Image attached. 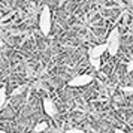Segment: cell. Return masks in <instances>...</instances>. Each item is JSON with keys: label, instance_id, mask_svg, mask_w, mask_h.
I'll use <instances>...</instances> for the list:
<instances>
[{"label": "cell", "instance_id": "11", "mask_svg": "<svg viewBox=\"0 0 133 133\" xmlns=\"http://www.w3.org/2000/svg\"><path fill=\"white\" fill-rule=\"evenodd\" d=\"M133 69V61H130V63H129V66H127V70H129V72H130V70H132Z\"/></svg>", "mask_w": 133, "mask_h": 133}, {"label": "cell", "instance_id": "8", "mask_svg": "<svg viewBox=\"0 0 133 133\" xmlns=\"http://www.w3.org/2000/svg\"><path fill=\"white\" fill-rule=\"evenodd\" d=\"M25 88H27L25 85H19L18 88H15V90L12 91V96H18V94H21V93H24Z\"/></svg>", "mask_w": 133, "mask_h": 133}, {"label": "cell", "instance_id": "13", "mask_svg": "<svg viewBox=\"0 0 133 133\" xmlns=\"http://www.w3.org/2000/svg\"><path fill=\"white\" fill-rule=\"evenodd\" d=\"M130 123H132V127H133V115H132V118H130Z\"/></svg>", "mask_w": 133, "mask_h": 133}, {"label": "cell", "instance_id": "1", "mask_svg": "<svg viewBox=\"0 0 133 133\" xmlns=\"http://www.w3.org/2000/svg\"><path fill=\"white\" fill-rule=\"evenodd\" d=\"M51 27H52V17H51V9L48 5H43L41 15H39V29L42 31V35L48 36L51 33Z\"/></svg>", "mask_w": 133, "mask_h": 133}, {"label": "cell", "instance_id": "14", "mask_svg": "<svg viewBox=\"0 0 133 133\" xmlns=\"http://www.w3.org/2000/svg\"><path fill=\"white\" fill-rule=\"evenodd\" d=\"M0 133H8V132H5V130H0Z\"/></svg>", "mask_w": 133, "mask_h": 133}, {"label": "cell", "instance_id": "7", "mask_svg": "<svg viewBox=\"0 0 133 133\" xmlns=\"http://www.w3.org/2000/svg\"><path fill=\"white\" fill-rule=\"evenodd\" d=\"M46 129H48V123L41 121V123H37L36 126L33 127V132H35V133H41V132H45Z\"/></svg>", "mask_w": 133, "mask_h": 133}, {"label": "cell", "instance_id": "12", "mask_svg": "<svg viewBox=\"0 0 133 133\" xmlns=\"http://www.w3.org/2000/svg\"><path fill=\"white\" fill-rule=\"evenodd\" d=\"M114 133H127V132H124V130H121V129H115V130H114Z\"/></svg>", "mask_w": 133, "mask_h": 133}, {"label": "cell", "instance_id": "5", "mask_svg": "<svg viewBox=\"0 0 133 133\" xmlns=\"http://www.w3.org/2000/svg\"><path fill=\"white\" fill-rule=\"evenodd\" d=\"M42 106H43L45 114L48 115V117H55V115H57V106H55V103H54L52 99L45 97L43 102H42Z\"/></svg>", "mask_w": 133, "mask_h": 133}, {"label": "cell", "instance_id": "3", "mask_svg": "<svg viewBox=\"0 0 133 133\" xmlns=\"http://www.w3.org/2000/svg\"><path fill=\"white\" fill-rule=\"evenodd\" d=\"M106 52V43H99L88 49V58L94 69H100V57Z\"/></svg>", "mask_w": 133, "mask_h": 133}, {"label": "cell", "instance_id": "10", "mask_svg": "<svg viewBox=\"0 0 133 133\" xmlns=\"http://www.w3.org/2000/svg\"><path fill=\"white\" fill-rule=\"evenodd\" d=\"M66 133H85V132H82L81 129H69Z\"/></svg>", "mask_w": 133, "mask_h": 133}, {"label": "cell", "instance_id": "2", "mask_svg": "<svg viewBox=\"0 0 133 133\" xmlns=\"http://www.w3.org/2000/svg\"><path fill=\"white\" fill-rule=\"evenodd\" d=\"M106 52H109V55H117L118 49H120V29L114 27L109 31L108 37H106Z\"/></svg>", "mask_w": 133, "mask_h": 133}, {"label": "cell", "instance_id": "4", "mask_svg": "<svg viewBox=\"0 0 133 133\" xmlns=\"http://www.w3.org/2000/svg\"><path fill=\"white\" fill-rule=\"evenodd\" d=\"M90 82H93V75L81 73V75L73 76V78L67 82V85L72 87V88H79V87H85V85H88Z\"/></svg>", "mask_w": 133, "mask_h": 133}, {"label": "cell", "instance_id": "6", "mask_svg": "<svg viewBox=\"0 0 133 133\" xmlns=\"http://www.w3.org/2000/svg\"><path fill=\"white\" fill-rule=\"evenodd\" d=\"M6 100H8V90H6V87H0V111L5 108Z\"/></svg>", "mask_w": 133, "mask_h": 133}, {"label": "cell", "instance_id": "9", "mask_svg": "<svg viewBox=\"0 0 133 133\" xmlns=\"http://www.w3.org/2000/svg\"><path fill=\"white\" fill-rule=\"evenodd\" d=\"M121 91H123L124 94H133V87H130V85H126V87H121Z\"/></svg>", "mask_w": 133, "mask_h": 133}]
</instances>
